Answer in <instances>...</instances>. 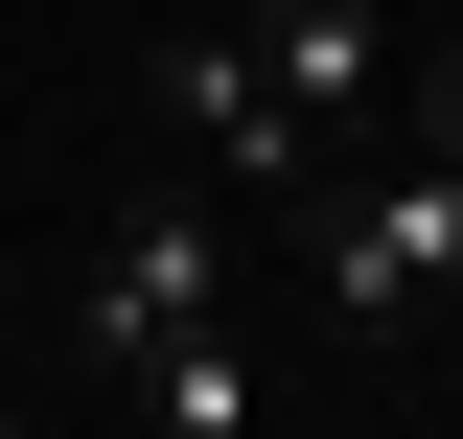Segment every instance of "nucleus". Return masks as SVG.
<instances>
[{
	"label": "nucleus",
	"instance_id": "obj_1",
	"mask_svg": "<svg viewBox=\"0 0 463 439\" xmlns=\"http://www.w3.org/2000/svg\"><path fill=\"white\" fill-rule=\"evenodd\" d=\"M301 301H325L347 347L463 324V163H440V139H394V163H325V185H301Z\"/></svg>",
	"mask_w": 463,
	"mask_h": 439
},
{
	"label": "nucleus",
	"instance_id": "obj_2",
	"mask_svg": "<svg viewBox=\"0 0 463 439\" xmlns=\"http://www.w3.org/2000/svg\"><path fill=\"white\" fill-rule=\"evenodd\" d=\"M70 324L139 347V324H232V209H116V255L70 277Z\"/></svg>",
	"mask_w": 463,
	"mask_h": 439
},
{
	"label": "nucleus",
	"instance_id": "obj_5",
	"mask_svg": "<svg viewBox=\"0 0 463 439\" xmlns=\"http://www.w3.org/2000/svg\"><path fill=\"white\" fill-rule=\"evenodd\" d=\"M116 393H139V439H255V416H279L255 324H139V347H116Z\"/></svg>",
	"mask_w": 463,
	"mask_h": 439
},
{
	"label": "nucleus",
	"instance_id": "obj_6",
	"mask_svg": "<svg viewBox=\"0 0 463 439\" xmlns=\"http://www.w3.org/2000/svg\"><path fill=\"white\" fill-rule=\"evenodd\" d=\"M417 139H440V163H463V23H440V70H417Z\"/></svg>",
	"mask_w": 463,
	"mask_h": 439
},
{
	"label": "nucleus",
	"instance_id": "obj_3",
	"mask_svg": "<svg viewBox=\"0 0 463 439\" xmlns=\"http://www.w3.org/2000/svg\"><path fill=\"white\" fill-rule=\"evenodd\" d=\"M232 23H255V70H279V116L347 163V116L394 93V0H232Z\"/></svg>",
	"mask_w": 463,
	"mask_h": 439
},
{
	"label": "nucleus",
	"instance_id": "obj_4",
	"mask_svg": "<svg viewBox=\"0 0 463 439\" xmlns=\"http://www.w3.org/2000/svg\"><path fill=\"white\" fill-rule=\"evenodd\" d=\"M163 116H185V139H209V185H279V209H301V185H325V139H301V116H279V70H255V23H209V47L163 70Z\"/></svg>",
	"mask_w": 463,
	"mask_h": 439
}]
</instances>
